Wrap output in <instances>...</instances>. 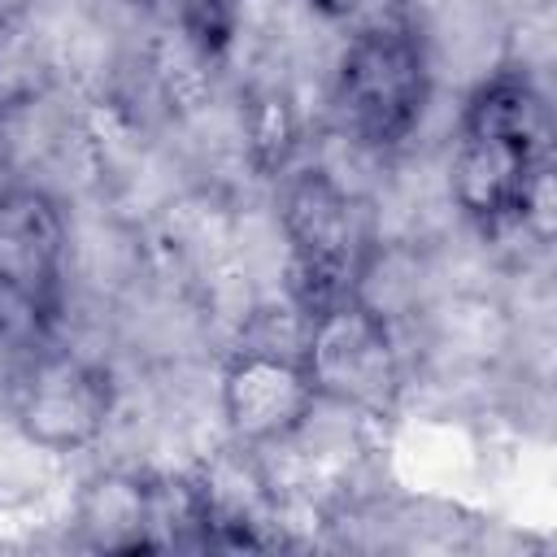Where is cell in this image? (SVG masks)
<instances>
[{
  "label": "cell",
  "mask_w": 557,
  "mask_h": 557,
  "mask_svg": "<svg viewBox=\"0 0 557 557\" xmlns=\"http://www.w3.org/2000/svg\"><path fill=\"white\" fill-rule=\"evenodd\" d=\"M544 100L522 74L487 78L461 117L448 191L479 226L522 222L544 191Z\"/></svg>",
  "instance_id": "6da1fadb"
},
{
  "label": "cell",
  "mask_w": 557,
  "mask_h": 557,
  "mask_svg": "<svg viewBox=\"0 0 557 557\" xmlns=\"http://www.w3.org/2000/svg\"><path fill=\"white\" fill-rule=\"evenodd\" d=\"M431 96L426 48L405 22H370L352 35L335 74L344 131L366 148H396L422 122Z\"/></svg>",
  "instance_id": "7a4b0ae2"
},
{
  "label": "cell",
  "mask_w": 557,
  "mask_h": 557,
  "mask_svg": "<svg viewBox=\"0 0 557 557\" xmlns=\"http://www.w3.org/2000/svg\"><path fill=\"white\" fill-rule=\"evenodd\" d=\"M305 318L300 366L318 400L366 418L392 413L400 396V352L383 313L348 292L309 309Z\"/></svg>",
  "instance_id": "3957f363"
},
{
  "label": "cell",
  "mask_w": 557,
  "mask_h": 557,
  "mask_svg": "<svg viewBox=\"0 0 557 557\" xmlns=\"http://www.w3.org/2000/svg\"><path fill=\"white\" fill-rule=\"evenodd\" d=\"M65 218L44 187L0 191V331L44 339L61 305Z\"/></svg>",
  "instance_id": "277c9868"
},
{
  "label": "cell",
  "mask_w": 557,
  "mask_h": 557,
  "mask_svg": "<svg viewBox=\"0 0 557 557\" xmlns=\"http://www.w3.org/2000/svg\"><path fill=\"white\" fill-rule=\"evenodd\" d=\"M283 231L305 283V313L357 292V274L370 252V226L361 200L326 170H300L283 187Z\"/></svg>",
  "instance_id": "5b68a950"
},
{
  "label": "cell",
  "mask_w": 557,
  "mask_h": 557,
  "mask_svg": "<svg viewBox=\"0 0 557 557\" xmlns=\"http://www.w3.org/2000/svg\"><path fill=\"white\" fill-rule=\"evenodd\" d=\"M113 413V379L104 366L74 352H35L17 392L13 426L39 453H83L91 448Z\"/></svg>",
  "instance_id": "8992f818"
},
{
  "label": "cell",
  "mask_w": 557,
  "mask_h": 557,
  "mask_svg": "<svg viewBox=\"0 0 557 557\" xmlns=\"http://www.w3.org/2000/svg\"><path fill=\"white\" fill-rule=\"evenodd\" d=\"M218 400L239 448L283 444L318 409V392L300 366V352H283L274 344H244L222 366Z\"/></svg>",
  "instance_id": "52a82bcc"
},
{
  "label": "cell",
  "mask_w": 557,
  "mask_h": 557,
  "mask_svg": "<svg viewBox=\"0 0 557 557\" xmlns=\"http://www.w3.org/2000/svg\"><path fill=\"white\" fill-rule=\"evenodd\" d=\"M165 522V492L139 474H100L78 496V527L100 548H152Z\"/></svg>",
  "instance_id": "ba28073f"
},
{
  "label": "cell",
  "mask_w": 557,
  "mask_h": 557,
  "mask_svg": "<svg viewBox=\"0 0 557 557\" xmlns=\"http://www.w3.org/2000/svg\"><path fill=\"white\" fill-rule=\"evenodd\" d=\"M361 4H366V0H309V9L322 13L326 22H344V17H352Z\"/></svg>",
  "instance_id": "9c48e42d"
},
{
  "label": "cell",
  "mask_w": 557,
  "mask_h": 557,
  "mask_svg": "<svg viewBox=\"0 0 557 557\" xmlns=\"http://www.w3.org/2000/svg\"><path fill=\"white\" fill-rule=\"evenodd\" d=\"M122 4H152V0H122Z\"/></svg>",
  "instance_id": "30bf717a"
}]
</instances>
